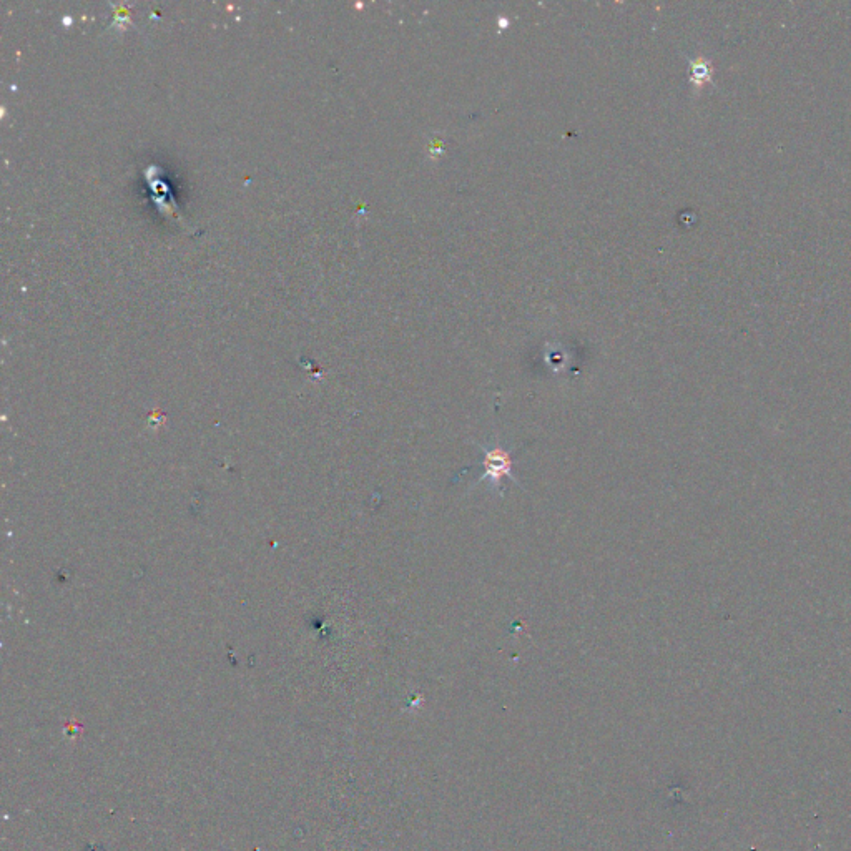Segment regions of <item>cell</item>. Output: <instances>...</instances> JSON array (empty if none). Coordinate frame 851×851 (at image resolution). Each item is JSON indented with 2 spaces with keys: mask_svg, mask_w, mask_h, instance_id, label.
Masks as SVG:
<instances>
[{
  "mask_svg": "<svg viewBox=\"0 0 851 851\" xmlns=\"http://www.w3.org/2000/svg\"><path fill=\"white\" fill-rule=\"evenodd\" d=\"M479 449H481V453H483V458L479 459V466H481V478L478 479V483H483V481H487V483L491 484V487L494 489H502V479H511L512 483H516L519 486V481L514 478V474H512V466H514V456H512L511 451H507L506 448H502L499 441H496L494 446H483V444H479Z\"/></svg>",
  "mask_w": 851,
  "mask_h": 851,
  "instance_id": "1",
  "label": "cell"
},
{
  "mask_svg": "<svg viewBox=\"0 0 851 851\" xmlns=\"http://www.w3.org/2000/svg\"><path fill=\"white\" fill-rule=\"evenodd\" d=\"M690 82L697 90L704 89L705 85L715 84L712 59L699 55L690 60Z\"/></svg>",
  "mask_w": 851,
  "mask_h": 851,
  "instance_id": "2",
  "label": "cell"
}]
</instances>
